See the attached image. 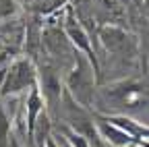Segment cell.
<instances>
[{
  "instance_id": "cell-1",
  "label": "cell",
  "mask_w": 149,
  "mask_h": 147,
  "mask_svg": "<svg viewBox=\"0 0 149 147\" xmlns=\"http://www.w3.org/2000/svg\"><path fill=\"white\" fill-rule=\"evenodd\" d=\"M37 81V70L29 58H17L6 66V77L2 85V95H17L31 89Z\"/></svg>"
},
{
  "instance_id": "cell-2",
  "label": "cell",
  "mask_w": 149,
  "mask_h": 147,
  "mask_svg": "<svg viewBox=\"0 0 149 147\" xmlns=\"http://www.w3.org/2000/svg\"><path fill=\"white\" fill-rule=\"evenodd\" d=\"M93 72L95 70H93L91 62L85 56L77 54L74 56V70L68 79V91L83 106H89L93 100V91H95L93 89Z\"/></svg>"
},
{
  "instance_id": "cell-3",
  "label": "cell",
  "mask_w": 149,
  "mask_h": 147,
  "mask_svg": "<svg viewBox=\"0 0 149 147\" xmlns=\"http://www.w3.org/2000/svg\"><path fill=\"white\" fill-rule=\"evenodd\" d=\"M64 35H66V40L72 44V46H77V50L85 52V58L91 62L93 70H100V64H97V58H95V52H93L91 48V42H89V35L87 31L79 25V21H74V17L68 13L66 17V25H64Z\"/></svg>"
},
{
  "instance_id": "cell-4",
  "label": "cell",
  "mask_w": 149,
  "mask_h": 147,
  "mask_svg": "<svg viewBox=\"0 0 149 147\" xmlns=\"http://www.w3.org/2000/svg\"><path fill=\"white\" fill-rule=\"evenodd\" d=\"M25 23L21 19H15V17H10V19H2L0 21V44L4 46V50H15L23 44L25 40Z\"/></svg>"
},
{
  "instance_id": "cell-5",
  "label": "cell",
  "mask_w": 149,
  "mask_h": 147,
  "mask_svg": "<svg viewBox=\"0 0 149 147\" xmlns=\"http://www.w3.org/2000/svg\"><path fill=\"white\" fill-rule=\"evenodd\" d=\"M110 124H114V126H118L120 131H124L128 137H133L137 143L139 141H149V126H145V124H141V122H137L135 118H130V116H126V114H116V116H104Z\"/></svg>"
},
{
  "instance_id": "cell-6",
  "label": "cell",
  "mask_w": 149,
  "mask_h": 147,
  "mask_svg": "<svg viewBox=\"0 0 149 147\" xmlns=\"http://www.w3.org/2000/svg\"><path fill=\"white\" fill-rule=\"evenodd\" d=\"M95 128H97V135H100L102 139H106L110 145H114V147H130V145H137V141H135L133 137H128L124 131H120L118 126L110 124L104 116H100Z\"/></svg>"
},
{
  "instance_id": "cell-7",
  "label": "cell",
  "mask_w": 149,
  "mask_h": 147,
  "mask_svg": "<svg viewBox=\"0 0 149 147\" xmlns=\"http://www.w3.org/2000/svg\"><path fill=\"white\" fill-rule=\"evenodd\" d=\"M40 81H42V89L40 93H44V100L54 102V100H60V79L58 75L52 70V68H42L40 70Z\"/></svg>"
},
{
  "instance_id": "cell-8",
  "label": "cell",
  "mask_w": 149,
  "mask_h": 147,
  "mask_svg": "<svg viewBox=\"0 0 149 147\" xmlns=\"http://www.w3.org/2000/svg\"><path fill=\"white\" fill-rule=\"evenodd\" d=\"M100 38H102L104 46L110 48V50H120V48H124V44H126V35H124V31H120L118 27H104V29L100 31Z\"/></svg>"
},
{
  "instance_id": "cell-9",
  "label": "cell",
  "mask_w": 149,
  "mask_h": 147,
  "mask_svg": "<svg viewBox=\"0 0 149 147\" xmlns=\"http://www.w3.org/2000/svg\"><path fill=\"white\" fill-rule=\"evenodd\" d=\"M10 141V116L6 114L4 106L0 104V147H8Z\"/></svg>"
},
{
  "instance_id": "cell-10",
  "label": "cell",
  "mask_w": 149,
  "mask_h": 147,
  "mask_svg": "<svg viewBox=\"0 0 149 147\" xmlns=\"http://www.w3.org/2000/svg\"><path fill=\"white\" fill-rule=\"evenodd\" d=\"M72 147H91V143L83 137V135H79V133H74V131H70V128H64V135H62Z\"/></svg>"
},
{
  "instance_id": "cell-11",
  "label": "cell",
  "mask_w": 149,
  "mask_h": 147,
  "mask_svg": "<svg viewBox=\"0 0 149 147\" xmlns=\"http://www.w3.org/2000/svg\"><path fill=\"white\" fill-rule=\"evenodd\" d=\"M6 66H8V64H2V66H0V95H2V85H4V77H6Z\"/></svg>"
},
{
  "instance_id": "cell-12",
  "label": "cell",
  "mask_w": 149,
  "mask_h": 147,
  "mask_svg": "<svg viewBox=\"0 0 149 147\" xmlns=\"http://www.w3.org/2000/svg\"><path fill=\"white\" fill-rule=\"evenodd\" d=\"M56 143H58V147H72V145H70L64 137H58V139H56Z\"/></svg>"
},
{
  "instance_id": "cell-13",
  "label": "cell",
  "mask_w": 149,
  "mask_h": 147,
  "mask_svg": "<svg viewBox=\"0 0 149 147\" xmlns=\"http://www.w3.org/2000/svg\"><path fill=\"white\" fill-rule=\"evenodd\" d=\"M44 147H58V143H56V139H54V137H50V139H48V143H46Z\"/></svg>"
},
{
  "instance_id": "cell-14",
  "label": "cell",
  "mask_w": 149,
  "mask_h": 147,
  "mask_svg": "<svg viewBox=\"0 0 149 147\" xmlns=\"http://www.w3.org/2000/svg\"><path fill=\"white\" fill-rule=\"evenodd\" d=\"M137 145H141V147H149V141H139Z\"/></svg>"
},
{
  "instance_id": "cell-15",
  "label": "cell",
  "mask_w": 149,
  "mask_h": 147,
  "mask_svg": "<svg viewBox=\"0 0 149 147\" xmlns=\"http://www.w3.org/2000/svg\"><path fill=\"white\" fill-rule=\"evenodd\" d=\"M2 52H4V46H2V44H0V54H2Z\"/></svg>"
}]
</instances>
